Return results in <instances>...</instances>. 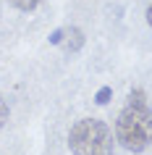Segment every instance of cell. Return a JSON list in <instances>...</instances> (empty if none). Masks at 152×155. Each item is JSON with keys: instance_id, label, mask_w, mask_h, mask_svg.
Segmentation results:
<instances>
[{"instance_id": "6da1fadb", "label": "cell", "mask_w": 152, "mask_h": 155, "mask_svg": "<svg viewBox=\"0 0 152 155\" xmlns=\"http://www.w3.org/2000/svg\"><path fill=\"white\" fill-rule=\"evenodd\" d=\"M115 137L131 153L147 150L152 142V110L147 105H128L115 121Z\"/></svg>"}, {"instance_id": "7a4b0ae2", "label": "cell", "mask_w": 152, "mask_h": 155, "mask_svg": "<svg viewBox=\"0 0 152 155\" xmlns=\"http://www.w3.org/2000/svg\"><path fill=\"white\" fill-rule=\"evenodd\" d=\"M68 147L73 155H110L113 153L110 129L97 118H81L68 131Z\"/></svg>"}, {"instance_id": "3957f363", "label": "cell", "mask_w": 152, "mask_h": 155, "mask_svg": "<svg viewBox=\"0 0 152 155\" xmlns=\"http://www.w3.org/2000/svg\"><path fill=\"white\" fill-rule=\"evenodd\" d=\"M60 45H63L68 53H79L81 48H84V34H81V29H63V40H60Z\"/></svg>"}, {"instance_id": "277c9868", "label": "cell", "mask_w": 152, "mask_h": 155, "mask_svg": "<svg viewBox=\"0 0 152 155\" xmlns=\"http://www.w3.org/2000/svg\"><path fill=\"white\" fill-rule=\"evenodd\" d=\"M110 97H113V90H110V87H100L97 95H95V103H97V105H105V103H110Z\"/></svg>"}, {"instance_id": "5b68a950", "label": "cell", "mask_w": 152, "mask_h": 155, "mask_svg": "<svg viewBox=\"0 0 152 155\" xmlns=\"http://www.w3.org/2000/svg\"><path fill=\"white\" fill-rule=\"evenodd\" d=\"M37 3L40 0H11V5L18 11H32V8H37Z\"/></svg>"}, {"instance_id": "8992f818", "label": "cell", "mask_w": 152, "mask_h": 155, "mask_svg": "<svg viewBox=\"0 0 152 155\" xmlns=\"http://www.w3.org/2000/svg\"><path fill=\"white\" fill-rule=\"evenodd\" d=\"M131 105H147V103H144V92H139V90H134L131 92Z\"/></svg>"}, {"instance_id": "52a82bcc", "label": "cell", "mask_w": 152, "mask_h": 155, "mask_svg": "<svg viewBox=\"0 0 152 155\" xmlns=\"http://www.w3.org/2000/svg\"><path fill=\"white\" fill-rule=\"evenodd\" d=\"M5 121H8V105H5V100H0V129L5 126Z\"/></svg>"}, {"instance_id": "ba28073f", "label": "cell", "mask_w": 152, "mask_h": 155, "mask_svg": "<svg viewBox=\"0 0 152 155\" xmlns=\"http://www.w3.org/2000/svg\"><path fill=\"white\" fill-rule=\"evenodd\" d=\"M50 45H60V40H63V29H55V32H50Z\"/></svg>"}, {"instance_id": "9c48e42d", "label": "cell", "mask_w": 152, "mask_h": 155, "mask_svg": "<svg viewBox=\"0 0 152 155\" xmlns=\"http://www.w3.org/2000/svg\"><path fill=\"white\" fill-rule=\"evenodd\" d=\"M147 24L152 26V5H150V8H147Z\"/></svg>"}]
</instances>
